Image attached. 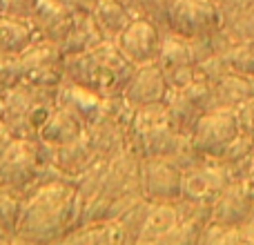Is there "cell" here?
I'll use <instances>...</instances> for the list:
<instances>
[{"label": "cell", "mask_w": 254, "mask_h": 245, "mask_svg": "<svg viewBox=\"0 0 254 245\" xmlns=\"http://www.w3.org/2000/svg\"><path fill=\"white\" fill-rule=\"evenodd\" d=\"M221 62H223L225 71L241 76H252L254 78V40L248 43H237L232 47L219 52Z\"/></svg>", "instance_id": "obj_20"}, {"label": "cell", "mask_w": 254, "mask_h": 245, "mask_svg": "<svg viewBox=\"0 0 254 245\" xmlns=\"http://www.w3.org/2000/svg\"><path fill=\"white\" fill-rule=\"evenodd\" d=\"M78 13V9H74L67 0H38L29 25L34 27L38 38L61 45L63 38L71 31Z\"/></svg>", "instance_id": "obj_12"}, {"label": "cell", "mask_w": 254, "mask_h": 245, "mask_svg": "<svg viewBox=\"0 0 254 245\" xmlns=\"http://www.w3.org/2000/svg\"><path fill=\"white\" fill-rule=\"evenodd\" d=\"M0 4H2V0H0Z\"/></svg>", "instance_id": "obj_27"}, {"label": "cell", "mask_w": 254, "mask_h": 245, "mask_svg": "<svg viewBox=\"0 0 254 245\" xmlns=\"http://www.w3.org/2000/svg\"><path fill=\"white\" fill-rule=\"evenodd\" d=\"M243 183H246V185H248V187H250V192L254 194V167H252V170H250V174H248V176H246V179H243Z\"/></svg>", "instance_id": "obj_26"}, {"label": "cell", "mask_w": 254, "mask_h": 245, "mask_svg": "<svg viewBox=\"0 0 254 245\" xmlns=\"http://www.w3.org/2000/svg\"><path fill=\"white\" fill-rule=\"evenodd\" d=\"M136 65L123 56L116 40L103 38L89 49L65 56V78L103 98L123 96Z\"/></svg>", "instance_id": "obj_2"}, {"label": "cell", "mask_w": 254, "mask_h": 245, "mask_svg": "<svg viewBox=\"0 0 254 245\" xmlns=\"http://www.w3.org/2000/svg\"><path fill=\"white\" fill-rule=\"evenodd\" d=\"M163 105H165L172 125L183 136H192L198 119L219 107L214 96V85L201 76H194V80H190L183 87L170 89Z\"/></svg>", "instance_id": "obj_3"}, {"label": "cell", "mask_w": 254, "mask_h": 245, "mask_svg": "<svg viewBox=\"0 0 254 245\" xmlns=\"http://www.w3.org/2000/svg\"><path fill=\"white\" fill-rule=\"evenodd\" d=\"M214 96L216 105L228 107V110H237L239 105H243L246 101L254 98V78L252 76H241V74H223L221 78H216L214 83Z\"/></svg>", "instance_id": "obj_17"}, {"label": "cell", "mask_w": 254, "mask_h": 245, "mask_svg": "<svg viewBox=\"0 0 254 245\" xmlns=\"http://www.w3.org/2000/svg\"><path fill=\"white\" fill-rule=\"evenodd\" d=\"M36 40V31L29 20L2 16L0 13V54L4 56H20Z\"/></svg>", "instance_id": "obj_18"}, {"label": "cell", "mask_w": 254, "mask_h": 245, "mask_svg": "<svg viewBox=\"0 0 254 245\" xmlns=\"http://www.w3.org/2000/svg\"><path fill=\"white\" fill-rule=\"evenodd\" d=\"M83 196L76 187L63 181L45 183L22 205L18 241H58L76 230L83 219Z\"/></svg>", "instance_id": "obj_1"}, {"label": "cell", "mask_w": 254, "mask_h": 245, "mask_svg": "<svg viewBox=\"0 0 254 245\" xmlns=\"http://www.w3.org/2000/svg\"><path fill=\"white\" fill-rule=\"evenodd\" d=\"M36 4H38V0H2L0 13L11 18H20V20H29Z\"/></svg>", "instance_id": "obj_23"}, {"label": "cell", "mask_w": 254, "mask_h": 245, "mask_svg": "<svg viewBox=\"0 0 254 245\" xmlns=\"http://www.w3.org/2000/svg\"><path fill=\"white\" fill-rule=\"evenodd\" d=\"M85 134V125L69 107H65L58 101V107L54 110V114L49 116V121L40 127L36 140L45 143L47 147H63V145H69L74 140H78Z\"/></svg>", "instance_id": "obj_15"}, {"label": "cell", "mask_w": 254, "mask_h": 245, "mask_svg": "<svg viewBox=\"0 0 254 245\" xmlns=\"http://www.w3.org/2000/svg\"><path fill=\"white\" fill-rule=\"evenodd\" d=\"M163 34L154 20L145 16H138L121 31L116 38V45L123 52V56L131 65H147V62H156L158 52H161Z\"/></svg>", "instance_id": "obj_10"}, {"label": "cell", "mask_w": 254, "mask_h": 245, "mask_svg": "<svg viewBox=\"0 0 254 245\" xmlns=\"http://www.w3.org/2000/svg\"><path fill=\"white\" fill-rule=\"evenodd\" d=\"M140 194L149 203H176L183 198V167L172 158H140Z\"/></svg>", "instance_id": "obj_7"}, {"label": "cell", "mask_w": 254, "mask_h": 245, "mask_svg": "<svg viewBox=\"0 0 254 245\" xmlns=\"http://www.w3.org/2000/svg\"><path fill=\"white\" fill-rule=\"evenodd\" d=\"M223 13L212 0H172L167 29L183 38H207L221 31Z\"/></svg>", "instance_id": "obj_5"}, {"label": "cell", "mask_w": 254, "mask_h": 245, "mask_svg": "<svg viewBox=\"0 0 254 245\" xmlns=\"http://www.w3.org/2000/svg\"><path fill=\"white\" fill-rule=\"evenodd\" d=\"M232 183L225 167L216 161H201L183 170V201L210 207L221 192Z\"/></svg>", "instance_id": "obj_9"}, {"label": "cell", "mask_w": 254, "mask_h": 245, "mask_svg": "<svg viewBox=\"0 0 254 245\" xmlns=\"http://www.w3.org/2000/svg\"><path fill=\"white\" fill-rule=\"evenodd\" d=\"M239 134H241V129H239L234 110L216 107L198 119L190 140H192L194 152L203 161H219Z\"/></svg>", "instance_id": "obj_4"}, {"label": "cell", "mask_w": 254, "mask_h": 245, "mask_svg": "<svg viewBox=\"0 0 254 245\" xmlns=\"http://www.w3.org/2000/svg\"><path fill=\"white\" fill-rule=\"evenodd\" d=\"M20 214H22V203L18 201L16 192L0 187V237L2 234H16Z\"/></svg>", "instance_id": "obj_21"}, {"label": "cell", "mask_w": 254, "mask_h": 245, "mask_svg": "<svg viewBox=\"0 0 254 245\" xmlns=\"http://www.w3.org/2000/svg\"><path fill=\"white\" fill-rule=\"evenodd\" d=\"M20 80H22L20 56H4V54H0V96H4Z\"/></svg>", "instance_id": "obj_22"}, {"label": "cell", "mask_w": 254, "mask_h": 245, "mask_svg": "<svg viewBox=\"0 0 254 245\" xmlns=\"http://www.w3.org/2000/svg\"><path fill=\"white\" fill-rule=\"evenodd\" d=\"M234 114H237V121H239V129L243 134H248L250 138H254V98L239 105L234 110Z\"/></svg>", "instance_id": "obj_24"}, {"label": "cell", "mask_w": 254, "mask_h": 245, "mask_svg": "<svg viewBox=\"0 0 254 245\" xmlns=\"http://www.w3.org/2000/svg\"><path fill=\"white\" fill-rule=\"evenodd\" d=\"M254 216V194L243 181H232L216 196L210 210L212 223H221L228 228H243Z\"/></svg>", "instance_id": "obj_13"}, {"label": "cell", "mask_w": 254, "mask_h": 245, "mask_svg": "<svg viewBox=\"0 0 254 245\" xmlns=\"http://www.w3.org/2000/svg\"><path fill=\"white\" fill-rule=\"evenodd\" d=\"M183 221L181 205L176 203H149L136 241L140 243H163V239Z\"/></svg>", "instance_id": "obj_16"}, {"label": "cell", "mask_w": 254, "mask_h": 245, "mask_svg": "<svg viewBox=\"0 0 254 245\" xmlns=\"http://www.w3.org/2000/svg\"><path fill=\"white\" fill-rule=\"evenodd\" d=\"M94 22L101 29V34L110 40H116L121 36V31L134 20L131 11L125 7L121 0H101L96 4V9L92 11Z\"/></svg>", "instance_id": "obj_19"}, {"label": "cell", "mask_w": 254, "mask_h": 245, "mask_svg": "<svg viewBox=\"0 0 254 245\" xmlns=\"http://www.w3.org/2000/svg\"><path fill=\"white\" fill-rule=\"evenodd\" d=\"M22 80L38 87H61L65 78V56L61 54L58 45L40 38L31 43L20 54Z\"/></svg>", "instance_id": "obj_8"}, {"label": "cell", "mask_w": 254, "mask_h": 245, "mask_svg": "<svg viewBox=\"0 0 254 245\" xmlns=\"http://www.w3.org/2000/svg\"><path fill=\"white\" fill-rule=\"evenodd\" d=\"M167 92H170V85H167L165 71L161 69L158 62H147V65H138L134 69L123 92V98L134 110H138V107L165 103Z\"/></svg>", "instance_id": "obj_14"}, {"label": "cell", "mask_w": 254, "mask_h": 245, "mask_svg": "<svg viewBox=\"0 0 254 245\" xmlns=\"http://www.w3.org/2000/svg\"><path fill=\"white\" fill-rule=\"evenodd\" d=\"M156 62L165 71L170 89L183 87L196 76V56H194L192 49V40L183 38V36L174 34V31L163 34L161 52H158Z\"/></svg>", "instance_id": "obj_11"}, {"label": "cell", "mask_w": 254, "mask_h": 245, "mask_svg": "<svg viewBox=\"0 0 254 245\" xmlns=\"http://www.w3.org/2000/svg\"><path fill=\"white\" fill-rule=\"evenodd\" d=\"M212 2L219 7V11L223 13V22L228 20V18L237 16L239 11H243V9L252 7L254 0H212Z\"/></svg>", "instance_id": "obj_25"}, {"label": "cell", "mask_w": 254, "mask_h": 245, "mask_svg": "<svg viewBox=\"0 0 254 245\" xmlns=\"http://www.w3.org/2000/svg\"><path fill=\"white\" fill-rule=\"evenodd\" d=\"M38 145L34 138H11L0 152V187L25 192L38 176Z\"/></svg>", "instance_id": "obj_6"}]
</instances>
